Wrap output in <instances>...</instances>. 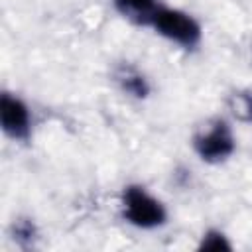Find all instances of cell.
<instances>
[{"instance_id":"cell-1","label":"cell","mask_w":252,"mask_h":252,"mask_svg":"<svg viewBox=\"0 0 252 252\" xmlns=\"http://www.w3.org/2000/svg\"><path fill=\"white\" fill-rule=\"evenodd\" d=\"M191 146H193L195 156L203 163L220 165L234 156L236 136L226 118L215 116V118H209L207 122H203L195 130V134L191 138Z\"/></svg>"},{"instance_id":"cell-2","label":"cell","mask_w":252,"mask_h":252,"mask_svg":"<svg viewBox=\"0 0 252 252\" xmlns=\"http://www.w3.org/2000/svg\"><path fill=\"white\" fill-rule=\"evenodd\" d=\"M120 209L124 220L140 230H156L167 222L165 205L140 183H130L122 189Z\"/></svg>"},{"instance_id":"cell-3","label":"cell","mask_w":252,"mask_h":252,"mask_svg":"<svg viewBox=\"0 0 252 252\" xmlns=\"http://www.w3.org/2000/svg\"><path fill=\"white\" fill-rule=\"evenodd\" d=\"M159 37L175 43L181 49L193 51L203 41V28L189 12L179 8L161 6L150 26Z\"/></svg>"},{"instance_id":"cell-4","label":"cell","mask_w":252,"mask_h":252,"mask_svg":"<svg viewBox=\"0 0 252 252\" xmlns=\"http://www.w3.org/2000/svg\"><path fill=\"white\" fill-rule=\"evenodd\" d=\"M0 128L14 142H30L33 134V114L24 98L4 91L0 94Z\"/></svg>"},{"instance_id":"cell-5","label":"cell","mask_w":252,"mask_h":252,"mask_svg":"<svg viewBox=\"0 0 252 252\" xmlns=\"http://www.w3.org/2000/svg\"><path fill=\"white\" fill-rule=\"evenodd\" d=\"M112 81L116 83L120 93L130 98L146 100L152 94V83L148 75L142 69H138L134 63H128V61L120 63L112 73Z\"/></svg>"},{"instance_id":"cell-6","label":"cell","mask_w":252,"mask_h":252,"mask_svg":"<svg viewBox=\"0 0 252 252\" xmlns=\"http://www.w3.org/2000/svg\"><path fill=\"white\" fill-rule=\"evenodd\" d=\"M163 4L159 0H112V8L120 14L126 22L134 26L150 28L156 14Z\"/></svg>"},{"instance_id":"cell-7","label":"cell","mask_w":252,"mask_h":252,"mask_svg":"<svg viewBox=\"0 0 252 252\" xmlns=\"http://www.w3.org/2000/svg\"><path fill=\"white\" fill-rule=\"evenodd\" d=\"M228 114L242 124H252V91L238 89L226 96Z\"/></svg>"},{"instance_id":"cell-8","label":"cell","mask_w":252,"mask_h":252,"mask_svg":"<svg viewBox=\"0 0 252 252\" xmlns=\"http://www.w3.org/2000/svg\"><path fill=\"white\" fill-rule=\"evenodd\" d=\"M10 236H12V240L20 248H30L37 240L39 230H37L33 219H30V217H18V219H14V222L10 226Z\"/></svg>"},{"instance_id":"cell-9","label":"cell","mask_w":252,"mask_h":252,"mask_svg":"<svg viewBox=\"0 0 252 252\" xmlns=\"http://www.w3.org/2000/svg\"><path fill=\"white\" fill-rule=\"evenodd\" d=\"M199 250H215V252H220V250H232V244L228 240V236L219 230V228H209L203 232L201 236V242L197 246Z\"/></svg>"}]
</instances>
